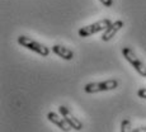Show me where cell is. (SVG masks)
Wrapping results in <instances>:
<instances>
[{"label": "cell", "instance_id": "10", "mask_svg": "<svg viewBox=\"0 0 146 132\" xmlns=\"http://www.w3.org/2000/svg\"><path fill=\"white\" fill-rule=\"evenodd\" d=\"M137 95H139V98L146 99V88H141V89H139V92H137Z\"/></svg>", "mask_w": 146, "mask_h": 132}, {"label": "cell", "instance_id": "11", "mask_svg": "<svg viewBox=\"0 0 146 132\" xmlns=\"http://www.w3.org/2000/svg\"><path fill=\"white\" fill-rule=\"evenodd\" d=\"M99 1L107 8H111L112 5H113V0H99Z\"/></svg>", "mask_w": 146, "mask_h": 132}, {"label": "cell", "instance_id": "2", "mask_svg": "<svg viewBox=\"0 0 146 132\" xmlns=\"http://www.w3.org/2000/svg\"><path fill=\"white\" fill-rule=\"evenodd\" d=\"M117 86H118V80L109 79L106 81H98V83H88L84 86V92L88 94H94V93L113 90Z\"/></svg>", "mask_w": 146, "mask_h": 132}, {"label": "cell", "instance_id": "8", "mask_svg": "<svg viewBox=\"0 0 146 132\" xmlns=\"http://www.w3.org/2000/svg\"><path fill=\"white\" fill-rule=\"evenodd\" d=\"M52 52L56 53L58 57H62L66 61H71L74 58V52L70 48L62 46V44H53L52 46Z\"/></svg>", "mask_w": 146, "mask_h": 132}, {"label": "cell", "instance_id": "6", "mask_svg": "<svg viewBox=\"0 0 146 132\" xmlns=\"http://www.w3.org/2000/svg\"><path fill=\"white\" fill-rule=\"evenodd\" d=\"M123 26H125V23H123V21H121V19H118V21H116V22H112V23L109 24L108 27H107V29L103 31L102 41L103 42L111 41L112 38H113L114 36L117 34V32L122 29Z\"/></svg>", "mask_w": 146, "mask_h": 132}, {"label": "cell", "instance_id": "7", "mask_svg": "<svg viewBox=\"0 0 146 132\" xmlns=\"http://www.w3.org/2000/svg\"><path fill=\"white\" fill-rule=\"evenodd\" d=\"M47 119L51 123H53L55 126H57V127L60 128V130H62L64 132H69L71 130V127H70V125L66 122V119L64 118V117H60L57 113H55V112H48Z\"/></svg>", "mask_w": 146, "mask_h": 132}, {"label": "cell", "instance_id": "9", "mask_svg": "<svg viewBox=\"0 0 146 132\" xmlns=\"http://www.w3.org/2000/svg\"><path fill=\"white\" fill-rule=\"evenodd\" d=\"M121 132H133V128H132L130 119H123L121 122Z\"/></svg>", "mask_w": 146, "mask_h": 132}, {"label": "cell", "instance_id": "4", "mask_svg": "<svg viewBox=\"0 0 146 132\" xmlns=\"http://www.w3.org/2000/svg\"><path fill=\"white\" fill-rule=\"evenodd\" d=\"M122 55H123V57H125L126 60L133 66V69L137 71V74L146 78V66H145V64L136 57V55H135L133 51L130 48V47H123Z\"/></svg>", "mask_w": 146, "mask_h": 132}, {"label": "cell", "instance_id": "1", "mask_svg": "<svg viewBox=\"0 0 146 132\" xmlns=\"http://www.w3.org/2000/svg\"><path fill=\"white\" fill-rule=\"evenodd\" d=\"M17 42H18L22 47L29 50V51H33V52L38 53V55H41L42 57H47V56L50 55V48L48 47H46L44 44L40 43V42L32 40V38L28 37V36H19V37L17 38Z\"/></svg>", "mask_w": 146, "mask_h": 132}, {"label": "cell", "instance_id": "5", "mask_svg": "<svg viewBox=\"0 0 146 132\" xmlns=\"http://www.w3.org/2000/svg\"><path fill=\"white\" fill-rule=\"evenodd\" d=\"M58 111H60L61 116L66 119V122L70 125V127L75 131H80L83 130V122L80 119H78L71 112L69 111V108H66L65 105H60L58 107Z\"/></svg>", "mask_w": 146, "mask_h": 132}, {"label": "cell", "instance_id": "3", "mask_svg": "<svg viewBox=\"0 0 146 132\" xmlns=\"http://www.w3.org/2000/svg\"><path fill=\"white\" fill-rule=\"evenodd\" d=\"M112 23L111 19L106 18V19H102V21H98L93 24H89V26H85V27H81L79 31H78V34L79 37L84 38V37H89V36H93L98 32H102V31H106L107 27Z\"/></svg>", "mask_w": 146, "mask_h": 132}, {"label": "cell", "instance_id": "12", "mask_svg": "<svg viewBox=\"0 0 146 132\" xmlns=\"http://www.w3.org/2000/svg\"><path fill=\"white\" fill-rule=\"evenodd\" d=\"M133 132H146V126H141V127L133 128Z\"/></svg>", "mask_w": 146, "mask_h": 132}]
</instances>
